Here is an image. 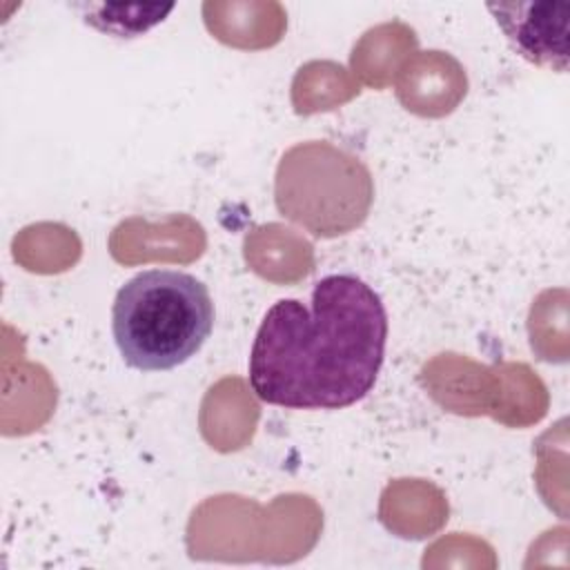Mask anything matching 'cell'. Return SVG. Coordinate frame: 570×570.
<instances>
[{
	"label": "cell",
	"instance_id": "cell-3",
	"mask_svg": "<svg viewBox=\"0 0 570 570\" xmlns=\"http://www.w3.org/2000/svg\"><path fill=\"white\" fill-rule=\"evenodd\" d=\"M372 203L365 165L330 142L309 140L283 154L276 169V207L314 236L358 227Z\"/></svg>",
	"mask_w": 570,
	"mask_h": 570
},
{
	"label": "cell",
	"instance_id": "cell-5",
	"mask_svg": "<svg viewBox=\"0 0 570 570\" xmlns=\"http://www.w3.org/2000/svg\"><path fill=\"white\" fill-rule=\"evenodd\" d=\"M87 11L85 22L100 29L102 33H114L118 38H136L158 22L174 9V4H73Z\"/></svg>",
	"mask_w": 570,
	"mask_h": 570
},
{
	"label": "cell",
	"instance_id": "cell-2",
	"mask_svg": "<svg viewBox=\"0 0 570 570\" xmlns=\"http://www.w3.org/2000/svg\"><path fill=\"white\" fill-rule=\"evenodd\" d=\"M214 301L207 285L180 269H145L116 294L111 332L122 361L140 372H167L209 338Z\"/></svg>",
	"mask_w": 570,
	"mask_h": 570
},
{
	"label": "cell",
	"instance_id": "cell-4",
	"mask_svg": "<svg viewBox=\"0 0 570 570\" xmlns=\"http://www.w3.org/2000/svg\"><path fill=\"white\" fill-rule=\"evenodd\" d=\"M488 11L521 58L554 71L568 69L570 4L490 2Z\"/></svg>",
	"mask_w": 570,
	"mask_h": 570
},
{
	"label": "cell",
	"instance_id": "cell-1",
	"mask_svg": "<svg viewBox=\"0 0 570 570\" xmlns=\"http://www.w3.org/2000/svg\"><path fill=\"white\" fill-rule=\"evenodd\" d=\"M387 312L354 274L314 283L309 303L281 298L263 316L247 363L254 394L289 410H341L376 383L385 358Z\"/></svg>",
	"mask_w": 570,
	"mask_h": 570
}]
</instances>
